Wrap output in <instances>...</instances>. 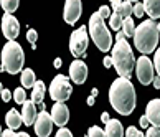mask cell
<instances>
[{"label":"cell","instance_id":"cell-1","mask_svg":"<svg viewBox=\"0 0 160 137\" xmlns=\"http://www.w3.org/2000/svg\"><path fill=\"white\" fill-rule=\"evenodd\" d=\"M109 103L112 109L119 112L121 116L132 114V111L135 109L137 98H135V89L132 83L129 81V78L119 76L117 79H114V83L109 88Z\"/></svg>","mask_w":160,"mask_h":137},{"label":"cell","instance_id":"cell-2","mask_svg":"<svg viewBox=\"0 0 160 137\" xmlns=\"http://www.w3.org/2000/svg\"><path fill=\"white\" fill-rule=\"evenodd\" d=\"M111 58H112V66L116 68L117 74L122 76V78H130V76H132V69L135 66V58H134L132 48H130V45L127 43L126 37H124L122 30L117 32Z\"/></svg>","mask_w":160,"mask_h":137},{"label":"cell","instance_id":"cell-3","mask_svg":"<svg viewBox=\"0 0 160 137\" xmlns=\"http://www.w3.org/2000/svg\"><path fill=\"white\" fill-rule=\"evenodd\" d=\"M158 38H160V32L157 28V23L152 18L142 22L139 27H135L134 45L144 55H149V53L155 51L157 45H158Z\"/></svg>","mask_w":160,"mask_h":137},{"label":"cell","instance_id":"cell-4","mask_svg":"<svg viewBox=\"0 0 160 137\" xmlns=\"http://www.w3.org/2000/svg\"><path fill=\"white\" fill-rule=\"evenodd\" d=\"M2 71H7L10 74H17L23 69V63H25V55H23V48L20 43L15 40H8L2 48Z\"/></svg>","mask_w":160,"mask_h":137},{"label":"cell","instance_id":"cell-5","mask_svg":"<svg viewBox=\"0 0 160 137\" xmlns=\"http://www.w3.org/2000/svg\"><path fill=\"white\" fill-rule=\"evenodd\" d=\"M88 30H89V35L94 41V45L102 51L108 53L112 48V37L111 32L106 28V22L104 18L99 15V12L92 13L89 17V25H88Z\"/></svg>","mask_w":160,"mask_h":137},{"label":"cell","instance_id":"cell-6","mask_svg":"<svg viewBox=\"0 0 160 137\" xmlns=\"http://www.w3.org/2000/svg\"><path fill=\"white\" fill-rule=\"evenodd\" d=\"M71 93H73V86H71L69 79L64 74H56L51 79L50 96L55 103H64V101H68L71 98Z\"/></svg>","mask_w":160,"mask_h":137},{"label":"cell","instance_id":"cell-7","mask_svg":"<svg viewBox=\"0 0 160 137\" xmlns=\"http://www.w3.org/2000/svg\"><path fill=\"white\" fill-rule=\"evenodd\" d=\"M89 45V37H88V28L86 27H79L78 30H74L69 37V50L71 53L79 58V56H86V50Z\"/></svg>","mask_w":160,"mask_h":137},{"label":"cell","instance_id":"cell-8","mask_svg":"<svg viewBox=\"0 0 160 137\" xmlns=\"http://www.w3.org/2000/svg\"><path fill=\"white\" fill-rule=\"evenodd\" d=\"M135 71H137V78L140 84L144 86L152 84L153 78H155V68H153V63L147 58V55H142L135 61Z\"/></svg>","mask_w":160,"mask_h":137},{"label":"cell","instance_id":"cell-9","mask_svg":"<svg viewBox=\"0 0 160 137\" xmlns=\"http://www.w3.org/2000/svg\"><path fill=\"white\" fill-rule=\"evenodd\" d=\"M35 126V132L38 137H48L53 130V117L51 114H48L45 109L40 111V114H37V119L33 122Z\"/></svg>","mask_w":160,"mask_h":137},{"label":"cell","instance_id":"cell-10","mask_svg":"<svg viewBox=\"0 0 160 137\" xmlns=\"http://www.w3.org/2000/svg\"><path fill=\"white\" fill-rule=\"evenodd\" d=\"M82 13V3L81 0H66L64 2V10H63V18L68 25H74L79 20Z\"/></svg>","mask_w":160,"mask_h":137},{"label":"cell","instance_id":"cell-11","mask_svg":"<svg viewBox=\"0 0 160 137\" xmlns=\"http://www.w3.org/2000/svg\"><path fill=\"white\" fill-rule=\"evenodd\" d=\"M2 33L7 40H15L20 33V23L12 13H5L2 17Z\"/></svg>","mask_w":160,"mask_h":137},{"label":"cell","instance_id":"cell-12","mask_svg":"<svg viewBox=\"0 0 160 137\" xmlns=\"http://www.w3.org/2000/svg\"><path fill=\"white\" fill-rule=\"evenodd\" d=\"M69 78L73 79L76 84H84L88 79V64L81 59H74L69 64Z\"/></svg>","mask_w":160,"mask_h":137},{"label":"cell","instance_id":"cell-13","mask_svg":"<svg viewBox=\"0 0 160 137\" xmlns=\"http://www.w3.org/2000/svg\"><path fill=\"white\" fill-rule=\"evenodd\" d=\"M51 117H53V124L56 126H66L68 121H69V109L66 108L64 103H56L51 109Z\"/></svg>","mask_w":160,"mask_h":137},{"label":"cell","instance_id":"cell-14","mask_svg":"<svg viewBox=\"0 0 160 137\" xmlns=\"http://www.w3.org/2000/svg\"><path fill=\"white\" fill-rule=\"evenodd\" d=\"M145 116L152 126L160 127V99H152L145 108Z\"/></svg>","mask_w":160,"mask_h":137},{"label":"cell","instance_id":"cell-15","mask_svg":"<svg viewBox=\"0 0 160 137\" xmlns=\"http://www.w3.org/2000/svg\"><path fill=\"white\" fill-rule=\"evenodd\" d=\"M22 119H23V124L28 127V126H33L35 119H37V106H35L33 101H25L23 103V108H22Z\"/></svg>","mask_w":160,"mask_h":137},{"label":"cell","instance_id":"cell-16","mask_svg":"<svg viewBox=\"0 0 160 137\" xmlns=\"http://www.w3.org/2000/svg\"><path fill=\"white\" fill-rule=\"evenodd\" d=\"M106 129H104V135L106 137H122L124 135V127L117 119H111L106 121Z\"/></svg>","mask_w":160,"mask_h":137},{"label":"cell","instance_id":"cell-17","mask_svg":"<svg viewBox=\"0 0 160 137\" xmlns=\"http://www.w3.org/2000/svg\"><path fill=\"white\" fill-rule=\"evenodd\" d=\"M144 8L152 20L160 18V0H144Z\"/></svg>","mask_w":160,"mask_h":137},{"label":"cell","instance_id":"cell-18","mask_svg":"<svg viewBox=\"0 0 160 137\" xmlns=\"http://www.w3.org/2000/svg\"><path fill=\"white\" fill-rule=\"evenodd\" d=\"M5 122H7V126L10 129H18L22 124H23V119H22V114L18 111H15V109H10L7 112V116H5Z\"/></svg>","mask_w":160,"mask_h":137},{"label":"cell","instance_id":"cell-19","mask_svg":"<svg viewBox=\"0 0 160 137\" xmlns=\"http://www.w3.org/2000/svg\"><path fill=\"white\" fill-rule=\"evenodd\" d=\"M33 93H32V101L35 104H40L43 103V98H45V93H46V86L43 81H35L33 84Z\"/></svg>","mask_w":160,"mask_h":137},{"label":"cell","instance_id":"cell-20","mask_svg":"<svg viewBox=\"0 0 160 137\" xmlns=\"http://www.w3.org/2000/svg\"><path fill=\"white\" fill-rule=\"evenodd\" d=\"M20 73H22V76H20L22 86L25 88V89L33 88L35 81H37V79H35V71H33V69H30V68H27V69H22Z\"/></svg>","mask_w":160,"mask_h":137},{"label":"cell","instance_id":"cell-21","mask_svg":"<svg viewBox=\"0 0 160 137\" xmlns=\"http://www.w3.org/2000/svg\"><path fill=\"white\" fill-rule=\"evenodd\" d=\"M114 12L122 17V20L127 18V17H130V13H132V2H129V0H124V2H121V5H119V7H117Z\"/></svg>","mask_w":160,"mask_h":137},{"label":"cell","instance_id":"cell-22","mask_svg":"<svg viewBox=\"0 0 160 137\" xmlns=\"http://www.w3.org/2000/svg\"><path fill=\"white\" fill-rule=\"evenodd\" d=\"M122 33L124 37H134V32H135V23L132 20V17H127V18H124L122 22Z\"/></svg>","mask_w":160,"mask_h":137},{"label":"cell","instance_id":"cell-23","mask_svg":"<svg viewBox=\"0 0 160 137\" xmlns=\"http://www.w3.org/2000/svg\"><path fill=\"white\" fill-rule=\"evenodd\" d=\"M0 5H2L5 13H13V12L18 8L20 0H0Z\"/></svg>","mask_w":160,"mask_h":137},{"label":"cell","instance_id":"cell-24","mask_svg":"<svg viewBox=\"0 0 160 137\" xmlns=\"http://www.w3.org/2000/svg\"><path fill=\"white\" fill-rule=\"evenodd\" d=\"M109 27L112 28V30H116V32H119V30L122 28V17L119 15V13H116V12H114V13H112L111 17H109Z\"/></svg>","mask_w":160,"mask_h":137},{"label":"cell","instance_id":"cell-25","mask_svg":"<svg viewBox=\"0 0 160 137\" xmlns=\"http://www.w3.org/2000/svg\"><path fill=\"white\" fill-rule=\"evenodd\" d=\"M13 99H15V103L17 104H23L27 101V91H25V88H17L15 91H13Z\"/></svg>","mask_w":160,"mask_h":137},{"label":"cell","instance_id":"cell-26","mask_svg":"<svg viewBox=\"0 0 160 137\" xmlns=\"http://www.w3.org/2000/svg\"><path fill=\"white\" fill-rule=\"evenodd\" d=\"M132 13L137 17V18H142L145 13V8H144V3H140V2H135L134 3V7H132Z\"/></svg>","mask_w":160,"mask_h":137},{"label":"cell","instance_id":"cell-27","mask_svg":"<svg viewBox=\"0 0 160 137\" xmlns=\"http://www.w3.org/2000/svg\"><path fill=\"white\" fill-rule=\"evenodd\" d=\"M37 38H38V33H37V30L30 28V30L27 32V40L32 43V48H33V50L37 48Z\"/></svg>","mask_w":160,"mask_h":137},{"label":"cell","instance_id":"cell-28","mask_svg":"<svg viewBox=\"0 0 160 137\" xmlns=\"http://www.w3.org/2000/svg\"><path fill=\"white\" fill-rule=\"evenodd\" d=\"M88 137H106L104 135V129H101L98 126H92L88 130Z\"/></svg>","mask_w":160,"mask_h":137},{"label":"cell","instance_id":"cell-29","mask_svg":"<svg viewBox=\"0 0 160 137\" xmlns=\"http://www.w3.org/2000/svg\"><path fill=\"white\" fill-rule=\"evenodd\" d=\"M124 135H127V137H144L145 134H144V132H140L139 129H135V127L130 126V127L126 130V132H124Z\"/></svg>","mask_w":160,"mask_h":137},{"label":"cell","instance_id":"cell-30","mask_svg":"<svg viewBox=\"0 0 160 137\" xmlns=\"http://www.w3.org/2000/svg\"><path fill=\"white\" fill-rule=\"evenodd\" d=\"M153 68H155V71H157V74L160 76V48L155 51V55H153Z\"/></svg>","mask_w":160,"mask_h":137},{"label":"cell","instance_id":"cell-31","mask_svg":"<svg viewBox=\"0 0 160 137\" xmlns=\"http://www.w3.org/2000/svg\"><path fill=\"white\" fill-rule=\"evenodd\" d=\"M147 137H160V127L158 126H152L147 129V132H145Z\"/></svg>","mask_w":160,"mask_h":137},{"label":"cell","instance_id":"cell-32","mask_svg":"<svg viewBox=\"0 0 160 137\" xmlns=\"http://www.w3.org/2000/svg\"><path fill=\"white\" fill-rule=\"evenodd\" d=\"M98 12H99V15L102 17L104 20H106V18H109V17H111V10H109V7H106V5H102V7H101Z\"/></svg>","mask_w":160,"mask_h":137},{"label":"cell","instance_id":"cell-33","mask_svg":"<svg viewBox=\"0 0 160 137\" xmlns=\"http://www.w3.org/2000/svg\"><path fill=\"white\" fill-rule=\"evenodd\" d=\"M0 96H2V101L3 103H8V101L12 99V91H8V89H2V93H0Z\"/></svg>","mask_w":160,"mask_h":137},{"label":"cell","instance_id":"cell-34","mask_svg":"<svg viewBox=\"0 0 160 137\" xmlns=\"http://www.w3.org/2000/svg\"><path fill=\"white\" fill-rule=\"evenodd\" d=\"M64 135L71 137V135H73V132H71V130H68V129H64V126H63V127L56 132V137H64Z\"/></svg>","mask_w":160,"mask_h":137},{"label":"cell","instance_id":"cell-35","mask_svg":"<svg viewBox=\"0 0 160 137\" xmlns=\"http://www.w3.org/2000/svg\"><path fill=\"white\" fill-rule=\"evenodd\" d=\"M2 137H12V135H17V132H13V129H7V130H2V134H0Z\"/></svg>","mask_w":160,"mask_h":137},{"label":"cell","instance_id":"cell-36","mask_svg":"<svg viewBox=\"0 0 160 137\" xmlns=\"http://www.w3.org/2000/svg\"><path fill=\"white\" fill-rule=\"evenodd\" d=\"M149 124H150V122H149V119H147V116H142V117H140V126L144 127V129L149 127Z\"/></svg>","mask_w":160,"mask_h":137},{"label":"cell","instance_id":"cell-37","mask_svg":"<svg viewBox=\"0 0 160 137\" xmlns=\"http://www.w3.org/2000/svg\"><path fill=\"white\" fill-rule=\"evenodd\" d=\"M102 64H104L106 68H111V66H112V58H111V56H106V58L102 59Z\"/></svg>","mask_w":160,"mask_h":137},{"label":"cell","instance_id":"cell-38","mask_svg":"<svg viewBox=\"0 0 160 137\" xmlns=\"http://www.w3.org/2000/svg\"><path fill=\"white\" fill-rule=\"evenodd\" d=\"M153 86H155L157 89H160V76H157V78H153Z\"/></svg>","mask_w":160,"mask_h":137},{"label":"cell","instance_id":"cell-39","mask_svg":"<svg viewBox=\"0 0 160 137\" xmlns=\"http://www.w3.org/2000/svg\"><path fill=\"white\" fill-rule=\"evenodd\" d=\"M121 2H122V0H111V3H112V8L116 10V8L121 5Z\"/></svg>","mask_w":160,"mask_h":137},{"label":"cell","instance_id":"cell-40","mask_svg":"<svg viewBox=\"0 0 160 137\" xmlns=\"http://www.w3.org/2000/svg\"><path fill=\"white\" fill-rule=\"evenodd\" d=\"M101 121H102V122L109 121V114H108V112H102V114H101Z\"/></svg>","mask_w":160,"mask_h":137},{"label":"cell","instance_id":"cell-41","mask_svg":"<svg viewBox=\"0 0 160 137\" xmlns=\"http://www.w3.org/2000/svg\"><path fill=\"white\" fill-rule=\"evenodd\" d=\"M94 99H96V98H94L92 94H91V96L88 98V106H94Z\"/></svg>","mask_w":160,"mask_h":137},{"label":"cell","instance_id":"cell-42","mask_svg":"<svg viewBox=\"0 0 160 137\" xmlns=\"http://www.w3.org/2000/svg\"><path fill=\"white\" fill-rule=\"evenodd\" d=\"M61 63H63L61 58H56V59H55V68H61Z\"/></svg>","mask_w":160,"mask_h":137},{"label":"cell","instance_id":"cell-43","mask_svg":"<svg viewBox=\"0 0 160 137\" xmlns=\"http://www.w3.org/2000/svg\"><path fill=\"white\" fill-rule=\"evenodd\" d=\"M17 135H18V137H28V132H18Z\"/></svg>","mask_w":160,"mask_h":137},{"label":"cell","instance_id":"cell-44","mask_svg":"<svg viewBox=\"0 0 160 137\" xmlns=\"http://www.w3.org/2000/svg\"><path fill=\"white\" fill-rule=\"evenodd\" d=\"M91 94H92V96H94V98H96V96H98V89H96V88H94V89H92V91H91Z\"/></svg>","mask_w":160,"mask_h":137},{"label":"cell","instance_id":"cell-45","mask_svg":"<svg viewBox=\"0 0 160 137\" xmlns=\"http://www.w3.org/2000/svg\"><path fill=\"white\" fill-rule=\"evenodd\" d=\"M2 89H3V86H2V83H0V93H2Z\"/></svg>","mask_w":160,"mask_h":137},{"label":"cell","instance_id":"cell-46","mask_svg":"<svg viewBox=\"0 0 160 137\" xmlns=\"http://www.w3.org/2000/svg\"><path fill=\"white\" fill-rule=\"evenodd\" d=\"M157 28H158V32H160V23H157Z\"/></svg>","mask_w":160,"mask_h":137},{"label":"cell","instance_id":"cell-47","mask_svg":"<svg viewBox=\"0 0 160 137\" xmlns=\"http://www.w3.org/2000/svg\"><path fill=\"white\" fill-rule=\"evenodd\" d=\"M129 2H137V0H129Z\"/></svg>","mask_w":160,"mask_h":137},{"label":"cell","instance_id":"cell-48","mask_svg":"<svg viewBox=\"0 0 160 137\" xmlns=\"http://www.w3.org/2000/svg\"><path fill=\"white\" fill-rule=\"evenodd\" d=\"M0 134H2V127H0Z\"/></svg>","mask_w":160,"mask_h":137}]
</instances>
